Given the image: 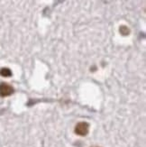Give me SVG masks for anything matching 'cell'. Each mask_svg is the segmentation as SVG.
Returning <instances> with one entry per match:
<instances>
[{
  "instance_id": "obj_1",
  "label": "cell",
  "mask_w": 146,
  "mask_h": 147,
  "mask_svg": "<svg viewBox=\"0 0 146 147\" xmlns=\"http://www.w3.org/2000/svg\"><path fill=\"white\" fill-rule=\"evenodd\" d=\"M88 131H89V125L87 122H79L75 127V133L80 136H87Z\"/></svg>"
},
{
  "instance_id": "obj_3",
  "label": "cell",
  "mask_w": 146,
  "mask_h": 147,
  "mask_svg": "<svg viewBox=\"0 0 146 147\" xmlns=\"http://www.w3.org/2000/svg\"><path fill=\"white\" fill-rule=\"evenodd\" d=\"M0 75L3 76V77H5V78H7V77L12 76V71H11V69L8 68H2L1 69H0Z\"/></svg>"
},
{
  "instance_id": "obj_2",
  "label": "cell",
  "mask_w": 146,
  "mask_h": 147,
  "mask_svg": "<svg viewBox=\"0 0 146 147\" xmlns=\"http://www.w3.org/2000/svg\"><path fill=\"white\" fill-rule=\"evenodd\" d=\"M14 93V88L7 83H1L0 84V96L3 98L8 97Z\"/></svg>"
}]
</instances>
